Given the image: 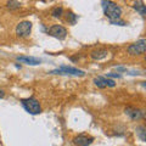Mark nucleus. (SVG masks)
<instances>
[{
  "mask_svg": "<svg viewBox=\"0 0 146 146\" xmlns=\"http://www.w3.org/2000/svg\"><path fill=\"white\" fill-rule=\"evenodd\" d=\"M21 105L29 115H39L42 112V106H40V102L36 100L35 98L31 96L27 99H21Z\"/></svg>",
  "mask_w": 146,
  "mask_h": 146,
  "instance_id": "f03ea898",
  "label": "nucleus"
},
{
  "mask_svg": "<svg viewBox=\"0 0 146 146\" xmlns=\"http://www.w3.org/2000/svg\"><path fill=\"white\" fill-rule=\"evenodd\" d=\"M116 71H117V73H123V72H128V70H127V67H123V66H116Z\"/></svg>",
  "mask_w": 146,
  "mask_h": 146,
  "instance_id": "aec40b11",
  "label": "nucleus"
},
{
  "mask_svg": "<svg viewBox=\"0 0 146 146\" xmlns=\"http://www.w3.org/2000/svg\"><path fill=\"white\" fill-rule=\"evenodd\" d=\"M101 6L104 13L110 21H116V20H121L122 16V7L118 4L111 1V0H104L101 1Z\"/></svg>",
  "mask_w": 146,
  "mask_h": 146,
  "instance_id": "f257e3e1",
  "label": "nucleus"
},
{
  "mask_svg": "<svg viewBox=\"0 0 146 146\" xmlns=\"http://www.w3.org/2000/svg\"><path fill=\"white\" fill-rule=\"evenodd\" d=\"M32 27H33V25H32L31 21H22L16 26L15 33L18 38H27V36L31 35Z\"/></svg>",
  "mask_w": 146,
  "mask_h": 146,
  "instance_id": "39448f33",
  "label": "nucleus"
},
{
  "mask_svg": "<svg viewBox=\"0 0 146 146\" xmlns=\"http://www.w3.org/2000/svg\"><path fill=\"white\" fill-rule=\"evenodd\" d=\"M107 55H108V51L106 49H95L90 52V57L95 61H101L107 57Z\"/></svg>",
  "mask_w": 146,
  "mask_h": 146,
  "instance_id": "9d476101",
  "label": "nucleus"
},
{
  "mask_svg": "<svg viewBox=\"0 0 146 146\" xmlns=\"http://www.w3.org/2000/svg\"><path fill=\"white\" fill-rule=\"evenodd\" d=\"M15 67H16V68H20V70H21V65H18V63H16Z\"/></svg>",
  "mask_w": 146,
  "mask_h": 146,
  "instance_id": "4be33fe9",
  "label": "nucleus"
},
{
  "mask_svg": "<svg viewBox=\"0 0 146 146\" xmlns=\"http://www.w3.org/2000/svg\"><path fill=\"white\" fill-rule=\"evenodd\" d=\"M133 7L136 12H139V15H141L143 17L146 16V6L144 5L143 1H135L133 4Z\"/></svg>",
  "mask_w": 146,
  "mask_h": 146,
  "instance_id": "9b49d317",
  "label": "nucleus"
},
{
  "mask_svg": "<svg viewBox=\"0 0 146 146\" xmlns=\"http://www.w3.org/2000/svg\"><path fill=\"white\" fill-rule=\"evenodd\" d=\"M106 78H110V79H116V78H122V74L119 73H116V72H110L106 74Z\"/></svg>",
  "mask_w": 146,
  "mask_h": 146,
  "instance_id": "f3484780",
  "label": "nucleus"
},
{
  "mask_svg": "<svg viewBox=\"0 0 146 146\" xmlns=\"http://www.w3.org/2000/svg\"><path fill=\"white\" fill-rule=\"evenodd\" d=\"M4 96H5V91H4L3 89H0V99H3Z\"/></svg>",
  "mask_w": 146,
  "mask_h": 146,
  "instance_id": "412c9836",
  "label": "nucleus"
},
{
  "mask_svg": "<svg viewBox=\"0 0 146 146\" xmlns=\"http://www.w3.org/2000/svg\"><path fill=\"white\" fill-rule=\"evenodd\" d=\"M106 86H110V88H115V86H116L115 80L110 79V78H106Z\"/></svg>",
  "mask_w": 146,
  "mask_h": 146,
  "instance_id": "6ab92c4d",
  "label": "nucleus"
},
{
  "mask_svg": "<svg viewBox=\"0 0 146 146\" xmlns=\"http://www.w3.org/2000/svg\"><path fill=\"white\" fill-rule=\"evenodd\" d=\"M127 50L130 56H140V55H143L146 51V40L144 38L140 39L138 42L130 44L127 48Z\"/></svg>",
  "mask_w": 146,
  "mask_h": 146,
  "instance_id": "20e7f679",
  "label": "nucleus"
},
{
  "mask_svg": "<svg viewBox=\"0 0 146 146\" xmlns=\"http://www.w3.org/2000/svg\"><path fill=\"white\" fill-rule=\"evenodd\" d=\"M124 113L130 118L131 121H140L141 118H144V116H145L144 110H139V108L130 107V106L129 107H125Z\"/></svg>",
  "mask_w": 146,
  "mask_h": 146,
  "instance_id": "0eeeda50",
  "label": "nucleus"
},
{
  "mask_svg": "<svg viewBox=\"0 0 146 146\" xmlns=\"http://www.w3.org/2000/svg\"><path fill=\"white\" fill-rule=\"evenodd\" d=\"M66 20L67 22L70 25H76L77 23V21H78V15H76L74 12H72V11H67L66 12Z\"/></svg>",
  "mask_w": 146,
  "mask_h": 146,
  "instance_id": "4468645a",
  "label": "nucleus"
},
{
  "mask_svg": "<svg viewBox=\"0 0 146 146\" xmlns=\"http://www.w3.org/2000/svg\"><path fill=\"white\" fill-rule=\"evenodd\" d=\"M16 60L21 63H26V65L29 66H36L42 63V60L38 57H33V56H17Z\"/></svg>",
  "mask_w": 146,
  "mask_h": 146,
  "instance_id": "1a4fd4ad",
  "label": "nucleus"
},
{
  "mask_svg": "<svg viewBox=\"0 0 146 146\" xmlns=\"http://www.w3.org/2000/svg\"><path fill=\"white\" fill-rule=\"evenodd\" d=\"M50 74H60V76H74V77H84L85 72L83 70H79V68L76 67H71V66H66L62 65L56 70H52L49 72Z\"/></svg>",
  "mask_w": 146,
  "mask_h": 146,
  "instance_id": "7ed1b4c3",
  "label": "nucleus"
},
{
  "mask_svg": "<svg viewBox=\"0 0 146 146\" xmlns=\"http://www.w3.org/2000/svg\"><path fill=\"white\" fill-rule=\"evenodd\" d=\"M93 83L96 85L99 89H105V88H106V77H101V76L95 77L94 80H93Z\"/></svg>",
  "mask_w": 146,
  "mask_h": 146,
  "instance_id": "f8f14e48",
  "label": "nucleus"
},
{
  "mask_svg": "<svg viewBox=\"0 0 146 146\" xmlns=\"http://www.w3.org/2000/svg\"><path fill=\"white\" fill-rule=\"evenodd\" d=\"M63 15V7L62 6H55L51 10V16L55 18H60Z\"/></svg>",
  "mask_w": 146,
  "mask_h": 146,
  "instance_id": "2eb2a0df",
  "label": "nucleus"
},
{
  "mask_svg": "<svg viewBox=\"0 0 146 146\" xmlns=\"http://www.w3.org/2000/svg\"><path fill=\"white\" fill-rule=\"evenodd\" d=\"M6 7L10 9V10H16V9H20L21 7V3L20 1H16V0H10V1L6 3Z\"/></svg>",
  "mask_w": 146,
  "mask_h": 146,
  "instance_id": "dca6fc26",
  "label": "nucleus"
},
{
  "mask_svg": "<svg viewBox=\"0 0 146 146\" xmlns=\"http://www.w3.org/2000/svg\"><path fill=\"white\" fill-rule=\"evenodd\" d=\"M135 133H136V135H138V138L143 141V143H145V141H146V129H145V127L144 125L136 127Z\"/></svg>",
  "mask_w": 146,
  "mask_h": 146,
  "instance_id": "ddd939ff",
  "label": "nucleus"
},
{
  "mask_svg": "<svg viewBox=\"0 0 146 146\" xmlns=\"http://www.w3.org/2000/svg\"><path fill=\"white\" fill-rule=\"evenodd\" d=\"M94 138L93 136H88V135H77L76 138H73V144L77 146H89L93 144Z\"/></svg>",
  "mask_w": 146,
  "mask_h": 146,
  "instance_id": "6e6552de",
  "label": "nucleus"
},
{
  "mask_svg": "<svg viewBox=\"0 0 146 146\" xmlns=\"http://www.w3.org/2000/svg\"><path fill=\"white\" fill-rule=\"evenodd\" d=\"M48 34L58 40H63L67 36V29L61 25H54L48 29Z\"/></svg>",
  "mask_w": 146,
  "mask_h": 146,
  "instance_id": "423d86ee",
  "label": "nucleus"
},
{
  "mask_svg": "<svg viewBox=\"0 0 146 146\" xmlns=\"http://www.w3.org/2000/svg\"><path fill=\"white\" fill-rule=\"evenodd\" d=\"M110 25L112 26H127V22L125 21H122V20H116V21H110Z\"/></svg>",
  "mask_w": 146,
  "mask_h": 146,
  "instance_id": "a211bd4d",
  "label": "nucleus"
}]
</instances>
